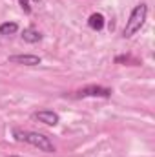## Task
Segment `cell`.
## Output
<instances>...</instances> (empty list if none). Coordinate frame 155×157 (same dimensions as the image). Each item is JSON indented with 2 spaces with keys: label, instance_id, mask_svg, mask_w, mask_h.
<instances>
[{
  "label": "cell",
  "instance_id": "cell-7",
  "mask_svg": "<svg viewBox=\"0 0 155 157\" xmlns=\"http://www.w3.org/2000/svg\"><path fill=\"white\" fill-rule=\"evenodd\" d=\"M88 24H89V28L91 29H95V31H100L102 28H104V17L100 15V13H93L89 18H88Z\"/></svg>",
  "mask_w": 155,
  "mask_h": 157
},
{
  "label": "cell",
  "instance_id": "cell-9",
  "mask_svg": "<svg viewBox=\"0 0 155 157\" xmlns=\"http://www.w3.org/2000/svg\"><path fill=\"white\" fill-rule=\"evenodd\" d=\"M18 4H20V7L24 9V13H31V6H29L28 0H18Z\"/></svg>",
  "mask_w": 155,
  "mask_h": 157
},
{
  "label": "cell",
  "instance_id": "cell-11",
  "mask_svg": "<svg viewBox=\"0 0 155 157\" xmlns=\"http://www.w3.org/2000/svg\"><path fill=\"white\" fill-rule=\"evenodd\" d=\"M33 2H40V0H33Z\"/></svg>",
  "mask_w": 155,
  "mask_h": 157
},
{
  "label": "cell",
  "instance_id": "cell-4",
  "mask_svg": "<svg viewBox=\"0 0 155 157\" xmlns=\"http://www.w3.org/2000/svg\"><path fill=\"white\" fill-rule=\"evenodd\" d=\"M9 62L13 64H22V66H39L42 62L39 55H11Z\"/></svg>",
  "mask_w": 155,
  "mask_h": 157
},
{
  "label": "cell",
  "instance_id": "cell-8",
  "mask_svg": "<svg viewBox=\"0 0 155 157\" xmlns=\"http://www.w3.org/2000/svg\"><path fill=\"white\" fill-rule=\"evenodd\" d=\"M17 31H18V24L17 22H4V24H0V35H4V37L15 35Z\"/></svg>",
  "mask_w": 155,
  "mask_h": 157
},
{
  "label": "cell",
  "instance_id": "cell-10",
  "mask_svg": "<svg viewBox=\"0 0 155 157\" xmlns=\"http://www.w3.org/2000/svg\"><path fill=\"white\" fill-rule=\"evenodd\" d=\"M7 157H20V155H7Z\"/></svg>",
  "mask_w": 155,
  "mask_h": 157
},
{
  "label": "cell",
  "instance_id": "cell-3",
  "mask_svg": "<svg viewBox=\"0 0 155 157\" xmlns=\"http://www.w3.org/2000/svg\"><path fill=\"white\" fill-rule=\"evenodd\" d=\"M112 90L110 88H102V86H86V88H82V90H78L77 91V97H104V99H108V97H112Z\"/></svg>",
  "mask_w": 155,
  "mask_h": 157
},
{
  "label": "cell",
  "instance_id": "cell-1",
  "mask_svg": "<svg viewBox=\"0 0 155 157\" xmlns=\"http://www.w3.org/2000/svg\"><path fill=\"white\" fill-rule=\"evenodd\" d=\"M13 135L17 141H22V143H28L35 148H39L40 152H47V154H53L55 152V144L49 137H46L44 133L39 132H28V130H20V128H15L13 130Z\"/></svg>",
  "mask_w": 155,
  "mask_h": 157
},
{
  "label": "cell",
  "instance_id": "cell-5",
  "mask_svg": "<svg viewBox=\"0 0 155 157\" xmlns=\"http://www.w3.org/2000/svg\"><path fill=\"white\" fill-rule=\"evenodd\" d=\"M35 119H39L40 122L47 124V126H55L59 124V115L55 112H49V110H42V112H37L35 113Z\"/></svg>",
  "mask_w": 155,
  "mask_h": 157
},
{
  "label": "cell",
  "instance_id": "cell-2",
  "mask_svg": "<svg viewBox=\"0 0 155 157\" xmlns=\"http://www.w3.org/2000/svg\"><path fill=\"white\" fill-rule=\"evenodd\" d=\"M146 15H148V6H146V4L135 6V9H133L131 15H130V20L126 22V26H124V29H122V37H124V39L133 37V35L144 26Z\"/></svg>",
  "mask_w": 155,
  "mask_h": 157
},
{
  "label": "cell",
  "instance_id": "cell-6",
  "mask_svg": "<svg viewBox=\"0 0 155 157\" xmlns=\"http://www.w3.org/2000/svg\"><path fill=\"white\" fill-rule=\"evenodd\" d=\"M22 39H24V42H28V44H37V42L42 40V35H40V31H37V29L28 28V29H24Z\"/></svg>",
  "mask_w": 155,
  "mask_h": 157
}]
</instances>
